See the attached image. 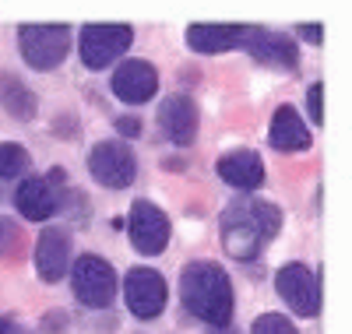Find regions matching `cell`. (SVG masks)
I'll return each mask as SVG.
<instances>
[{
	"label": "cell",
	"mask_w": 352,
	"mask_h": 334,
	"mask_svg": "<svg viewBox=\"0 0 352 334\" xmlns=\"http://www.w3.org/2000/svg\"><path fill=\"white\" fill-rule=\"evenodd\" d=\"M296 32H300L307 43H320V39H324V28H320V25H300Z\"/></svg>",
	"instance_id": "603a6c76"
},
{
	"label": "cell",
	"mask_w": 352,
	"mask_h": 334,
	"mask_svg": "<svg viewBox=\"0 0 352 334\" xmlns=\"http://www.w3.org/2000/svg\"><path fill=\"white\" fill-rule=\"evenodd\" d=\"M0 106H4L14 120H32L39 102H36V92L28 88L18 74H0Z\"/></svg>",
	"instance_id": "ac0fdd59"
},
{
	"label": "cell",
	"mask_w": 352,
	"mask_h": 334,
	"mask_svg": "<svg viewBox=\"0 0 352 334\" xmlns=\"http://www.w3.org/2000/svg\"><path fill=\"white\" fill-rule=\"evenodd\" d=\"M268 141L278 148V151H307L310 148V131L300 120V113L292 106H278L275 116H272V131H268Z\"/></svg>",
	"instance_id": "e0dca14e"
},
{
	"label": "cell",
	"mask_w": 352,
	"mask_h": 334,
	"mask_svg": "<svg viewBox=\"0 0 352 334\" xmlns=\"http://www.w3.org/2000/svg\"><path fill=\"white\" fill-rule=\"evenodd\" d=\"M208 334H236L232 327H215V331H208Z\"/></svg>",
	"instance_id": "d4e9b609"
},
{
	"label": "cell",
	"mask_w": 352,
	"mask_h": 334,
	"mask_svg": "<svg viewBox=\"0 0 352 334\" xmlns=\"http://www.w3.org/2000/svg\"><path fill=\"white\" fill-rule=\"evenodd\" d=\"M71 285H74V296L92 310H102L116 299V271L109 260L96 257V254H85L78 257L74 264V275H71Z\"/></svg>",
	"instance_id": "5b68a950"
},
{
	"label": "cell",
	"mask_w": 352,
	"mask_h": 334,
	"mask_svg": "<svg viewBox=\"0 0 352 334\" xmlns=\"http://www.w3.org/2000/svg\"><path fill=\"white\" fill-rule=\"evenodd\" d=\"M250 331H254V334H300L296 327L289 324V317H282V313H264V317H257Z\"/></svg>",
	"instance_id": "ffe728a7"
},
{
	"label": "cell",
	"mask_w": 352,
	"mask_h": 334,
	"mask_svg": "<svg viewBox=\"0 0 352 334\" xmlns=\"http://www.w3.org/2000/svg\"><path fill=\"white\" fill-rule=\"evenodd\" d=\"M254 36L250 25H190L187 28V43L197 53H226V49H236L247 46Z\"/></svg>",
	"instance_id": "7c38bea8"
},
{
	"label": "cell",
	"mask_w": 352,
	"mask_h": 334,
	"mask_svg": "<svg viewBox=\"0 0 352 334\" xmlns=\"http://www.w3.org/2000/svg\"><path fill=\"white\" fill-rule=\"evenodd\" d=\"M21 56L28 67L36 71H53L64 64V56L71 49V28L67 25H25L18 32Z\"/></svg>",
	"instance_id": "3957f363"
},
{
	"label": "cell",
	"mask_w": 352,
	"mask_h": 334,
	"mask_svg": "<svg viewBox=\"0 0 352 334\" xmlns=\"http://www.w3.org/2000/svg\"><path fill=\"white\" fill-rule=\"evenodd\" d=\"M0 334H28L21 324H14L11 317H0Z\"/></svg>",
	"instance_id": "cb8c5ba5"
},
{
	"label": "cell",
	"mask_w": 352,
	"mask_h": 334,
	"mask_svg": "<svg viewBox=\"0 0 352 334\" xmlns=\"http://www.w3.org/2000/svg\"><path fill=\"white\" fill-rule=\"evenodd\" d=\"M116 131L127 134V137H134V134H141V120H134V116H120V120H116Z\"/></svg>",
	"instance_id": "7402d4cb"
},
{
	"label": "cell",
	"mask_w": 352,
	"mask_h": 334,
	"mask_svg": "<svg viewBox=\"0 0 352 334\" xmlns=\"http://www.w3.org/2000/svg\"><path fill=\"white\" fill-rule=\"evenodd\" d=\"M307 109H310V120L317 127L324 124V85H320V81L307 88Z\"/></svg>",
	"instance_id": "44dd1931"
},
{
	"label": "cell",
	"mask_w": 352,
	"mask_h": 334,
	"mask_svg": "<svg viewBox=\"0 0 352 334\" xmlns=\"http://www.w3.org/2000/svg\"><path fill=\"white\" fill-rule=\"evenodd\" d=\"M247 49H250L254 60H261V64H268V67H278V71H296V64H300V49L285 32H264V28H254Z\"/></svg>",
	"instance_id": "5bb4252c"
},
{
	"label": "cell",
	"mask_w": 352,
	"mask_h": 334,
	"mask_svg": "<svg viewBox=\"0 0 352 334\" xmlns=\"http://www.w3.org/2000/svg\"><path fill=\"white\" fill-rule=\"evenodd\" d=\"M113 92L124 102H148L159 92V71L148 60H124L113 74Z\"/></svg>",
	"instance_id": "8fae6325"
},
{
	"label": "cell",
	"mask_w": 352,
	"mask_h": 334,
	"mask_svg": "<svg viewBox=\"0 0 352 334\" xmlns=\"http://www.w3.org/2000/svg\"><path fill=\"white\" fill-rule=\"evenodd\" d=\"M184 307L212 327H229L232 320V285L226 267L215 260H194L180 275Z\"/></svg>",
	"instance_id": "6da1fadb"
},
{
	"label": "cell",
	"mask_w": 352,
	"mask_h": 334,
	"mask_svg": "<svg viewBox=\"0 0 352 334\" xmlns=\"http://www.w3.org/2000/svg\"><path fill=\"white\" fill-rule=\"evenodd\" d=\"M131 243L138 254H162L166 243H169V219L166 211L152 201H134L131 208Z\"/></svg>",
	"instance_id": "30bf717a"
},
{
	"label": "cell",
	"mask_w": 352,
	"mask_h": 334,
	"mask_svg": "<svg viewBox=\"0 0 352 334\" xmlns=\"http://www.w3.org/2000/svg\"><path fill=\"white\" fill-rule=\"evenodd\" d=\"M64 172L60 169H53L50 176H28L25 183L14 190V204L25 219H32V222H43L50 219L56 204H60V187H64Z\"/></svg>",
	"instance_id": "9c48e42d"
},
{
	"label": "cell",
	"mask_w": 352,
	"mask_h": 334,
	"mask_svg": "<svg viewBox=\"0 0 352 334\" xmlns=\"http://www.w3.org/2000/svg\"><path fill=\"white\" fill-rule=\"evenodd\" d=\"M282 225V211L268 201H236L226 208L222 215V247L240 257V260H250L264 250V243L275 239Z\"/></svg>",
	"instance_id": "7a4b0ae2"
},
{
	"label": "cell",
	"mask_w": 352,
	"mask_h": 334,
	"mask_svg": "<svg viewBox=\"0 0 352 334\" xmlns=\"http://www.w3.org/2000/svg\"><path fill=\"white\" fill-rule=\"evenodd\" d=\"M28 151L21 148V144H14V141H8V144H0V179H14V176H21L25 169H28Z\"/></svg>",
	"instance_id": "d6986e66"
},
{
	"label": "cell",
	"mask_w": 352,
	"mask_h": 334,
	"mask_svg": "<svg viewBox=\"0 0 352 334\" xmlns=\"http://www.w3.org/2000/svg\"><path fill=\"white\" fill-rule=\"evenodd\" d=\"M71 260V236L64 229H43L36 243V271L43 282H60Z\"/></svg>",
	"instance_id": "4fadbf2b"
},
{
	"label": "cell",
	"mask_w": 352,
	"mask_h": 334,
	"mask_svg": "<svg viewBox=\"0 0 352 334\" xmlns=\"http://www.w3.org/2000/svg\"><path fill=\"white\" fill-rule=\"evenodd\" d=\"M219 176L226 179L229 187H236V190H257L264 183L261 155H257V151H247V148L226 151V155L219 159Z\"/></svg>",
	"instance_id": "2e32d148"
},
{
	"label": "cell",
	"mask_w": 352,
	"mask_h": 334,
	"mask_svg": "<svg viewBox=\"0 0 352 334\" xmlns=\"http://www.w3.org/2000/svg\"><path fill=\"white\" fill-rule=\"evenodd\" d=\"M134 32L127 25H85L78 36V53L81 64L88 71H102L113 60H120V53L131 46Z\"/></svg>",
	"instance_id": "277c9868"
},
{
	"label": "cell",
	"mask_w": 352,
	"mask_h": 334,
	"mask_svg": "<svg viewBox=\"0 0 352 334\" xmlns=\"http://www.w3.org/2000/svg\"><path fill=\"white\" fill-rule=\"evenodd\" d=\"M197 106H194V99H187V96H169L162 106H159V127H162V134L169 137V141H176V144H190L194 141V134H197Z\"/></svg>",
	"instance_id": "9a60e30c"
},
{
	"label": "cell",
	"mask_w": 352,
	"mask_h": 334,
	"mask_svg": "<svg viewBox=\"0 0 352 334\" xmlns=\"http://www.w3.org/2000/svg\"><path fill=\"white\" fill-rule=\"evenodd\" d=\"M124 299H127V310L138 320H155L166 310V299H169L166 278L152 267H131L124 278Z\"/></svg>",
	"instance_id": "8992f818"
},
{
	"label": "cell",
	"mask_w": 352,
	"mask_h": 334,
	"mask_svg": "<svg viewBox=\"0 0 352 334\" xmlns=\"http://www.w3.org/2000/svg\"><path fill=\"white\" fill-rule=\"evenodd\" d=\"M275 289L289 302V310H296L300 317L320 313V282L307 264H285L275 275Z\"/></svg>",
	"instance_id": "ba28073f"
},
{
	"label": "cell",
	"mask_w": 352,
	"mask_h": 334,
	"mask_svg": "<svg viewBox=\"0 0 352 334\" xmlns=\"http://www.w3.org/2000/svg\"><path fill=\"white\" fill-rule=\"evenodd\" d=\"M88 172H92L102 187L124 190V187L134 183V172H138L134 151L124 141H99L88 151Z\"/></svg>",
	"instance_id": "52a82bcc"
}]
</instances>
